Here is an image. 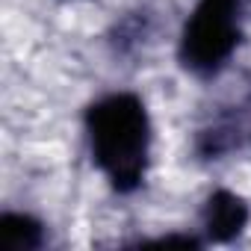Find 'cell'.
Wrapping results in <instances>:
<instances>
[{"instance_id": "6da1fadb", "label": "cell", "mask_w": 251, "mask_h": 251, "mask_svg": "<svg viewBox=\"0 0 251 251\" xmlns=\"http://www.w3.org/2000/svg\"><path fill=\"white\" fill-rule=\"evenodd\" d=\"M92 145L115 180H130L142 169L145 112L133 98H109L92 112Z\"/></svg>"}, {"instance_id": "7a4b0ae2", "label": "cell", "mask_w": 251, "mask_h": 251, "mask_svg": "<svg viewBox=\"0 0 251 251\" xmlns=\"http://www.w3.org/2000/svg\"><path fill=\"white\" fill-rule=\"evenodd\" d=\"M233 0H204L186 30V56L192 65H216L233 45Z\"/></svg>"}, {"instance_id": "3957f363", "label": "cell", "mask_w": 251, "mask_h": 251, "mask_svg": "<svg viewBox=\"0 0 251 251\" xmlns=\"http://www.w3.org/2000/svg\"><path fill=\"white\" fill-rule=\"evenodd\" d=\"M245 213H242V204L230 195H219L216 204L210 207V230L216 236H225V233H233L239 230Z\"/></svg>"}]
</instances>
